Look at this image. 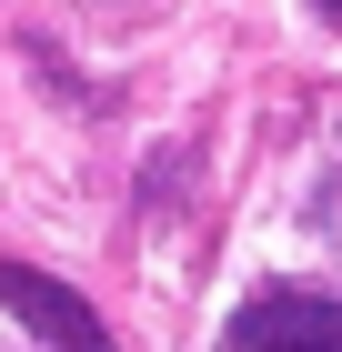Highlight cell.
<instances>
[{
    "instance_id": "cell-1",
    "label": "cell",
    "mask_w": 342,
    "mask_h": 352,
    "mask_svg": "<svg viewBox=\"0 0 342 352\" xmlns=\"http://www.w3.org/2000/svg\"><path fill=\"white\" fill-rule=\"evenodd\" d=\"M222 352H342V302L332 292H302V282H272L232 312Z\"/></svg>"
},
{
    "instance_id": "cell-2",
    "label": "cell",
    "mask_w": 342,
    "mask_h": 352,
    "mask_svg": "<svg viewBox=\"0 0 342 352\" xmlns=\"http://www.w3.org/2000/svg\"><path fill=\"white\" fill-rule=\"evenodd\" d=\"M0 302H10V312H21V322L41 332L51 352H111L101 312H91L61 272H41V262H10V252H0Z\"/></svg>"
},
{
    "instance_id": "cell-3",
    "label": "cell",
    "mask_w": 342,
    "mask_h": 352,
    "mask_svg": "<svg viewBox=\"0 0 342 352\" xmlns=\"http://www.w3.org/2000/svg\"><path fill=\"white\" fill-rule=\"evenodd\" d=\"M312 10H322V21H342V0H312Z\"/></svg>"
}]
</instances>
